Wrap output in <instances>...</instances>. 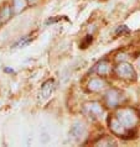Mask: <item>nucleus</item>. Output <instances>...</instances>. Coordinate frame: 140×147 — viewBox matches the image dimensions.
I'll return each mask as SVG.
<instances>
[{"label": "nucleus", "instance_id": "nucleus-5", "mask_svg": "<svg viewBox=\"0 0 140 147\" xmlns=\"http://www.w3.org/2000/svg\"><path fill=\"white\" fill-rule=\"evenodd\" d=\"M108 126H109V130L114 135H118V136H122L124 138H125V136H128V135L134 134V131L133 132H128L124 126H123L120 122H119V120L115 117V115H112V116L108 117Z\"/></svg>", "mask_w": 140, "mask_h": 147}, {"label": "nucleus", "instance_id": "nucleus-9", "mask_svg": "<svg viewBox=\"0 0 140 147\" xmlns=\"http://www.w3.org/2000/svg\"><path fill=\"white\" fill-rule=\"evenodd\" d=\"M13 13H14L13 7L10 5H7V4H4V6L1 7V10H0V21H1V24H5L9 21Z\"/></svg>", "mask_w": 140, "mask_h": 147}, {"label": "nucleus", "instance_id": "nucleus-2", "mask_svg": "<svg viewBox=\"0 0 140 147\" xmlns=\"http://www.w3.org/2000/svg\"><path fill=\"white\" fill-rule=\"evenodd\" d=\"M114 73L118 78L124 79V80H135L137 79V72H135L134 67L130 63L120 62L114 67Z\"/></svg>", "mask_w": 140, "mask_h": 147}, {"label": "nucleus", "instance_id": "nucleus-3", "mask_svg": "<svg viewBox=\"0 0 140 147\" xmlns=\"http://www.w3.org/2000/svg\"><path fill=\"white\" fill-rule=\"evenodd\" d=\"M83 111L86 115L92 117V119H99L104 114V108L98 101H88L83 105Z\"/></svg>", "mask_w": 140, "mask_h": 147}, {"label": "nucleus", "instance_id": "nucleus-8", "mask_svg": "<svg viewBox=\"0 0 140 147\" xmlns=\"http://www.w3.org/2000/svg\"><path fill=\"white\" fill-rule=\"evenodd\" d=\"M53 90H55V80H52V79L46 80L42 84V87H41V94H42L43 98L51 96Z\"/></svg>", "mask_w": 140, "mask_h": 147}, {"label": "nucleus", "instance_id": "nucleus-12", "mask_svg": "<svg viewBox=\"0 0 140 147\" xmlns=\"http://www.w3.org/2000/svg\"><path fill=\"white\" fill-rule=\"evenodd\" d=\"M31 42V38H30V36H25V37H22L21 40H19L16 43L13 45V48H20V47H25L27 46L29 43Z\"/></svg>", "mask_w": 140, "mask_h": 147}, {"label": "nucleus", "instance_id": "nucleus-17", "mask_svg": "<svg viewBox=\"0 0 140 147\" xmlns=\"http://www.w3.org/2000/svg\"><path fill=\"white\" fill-rule=\"evenodd\" d=\"M138 66H139V68H140V59L138 61Z\"/></svg>", "mask_w": 140, "mask_h": 147}, {"label": "nucleus", "instance_id": "nucleus-6", "mask_svg": "<svg viewBox=\"0 0 140 147\" xmlns=\"http://www.w3.org/2000/svg\"><path fill=\"white\" fill-rule=\"evenodd\" d=\"M92 72H96L99 77H107V76L110 74V72H112V64H110L109 61L102 59L93 67Z\"/></svg>", "mask_w": 140, "mask_h": 147}, {"label": "nucleus", "instance_id": "nucleus-13", "mask_svg": "<svg viewBox=\"0 0 140 147\" xmlns=\"http://www.w3.org/2000/svg\"><path fill=\"white\" fill-rule=\"evenodd\" d=\"M96 145H101V146H110V145H112V146H115L117 144H115V142H114L110 137L107 136V137H104V138H101L99 141H97Z\"/></svg>", "mask_w": 140, "mask_h": 147}, {"label": "nucleus", "instance_id": "nucleus-16", "mask_svg": "<svg viewBox=\"0 0 140 147\" xmlns=\"http://www.w3.org/2000/svg\"><path fill=\"white\" fill-rule=\"evenodd\" d=\"M29 1V5H35V4L39 3V0H27Z\"/></svg>", "mask_w": 140, "mask_h": 147}, {"label": "nucleus", "instance_id": "nucleus-4", "mask_svg": "<svg viewBox=\"0 0 140 147\" xmlns=\"http://www.w3.org/2000/svg\"><path fill=\"white\" fill-rule=\"evenodd\" d=\"M122 103V93L115 88H110L104 94V104L107 108H117Z\"/></svg>", "mask_w": 140, "mask_h": 147}, {"label": "nucleus", "instance_id": "nucleus-10", "mask_svg": "<svg viewBox=\"0 0 140 147\" xmlns=\"http://www.w3.org/2000/svg\"><path fill=\"white\" fill-rule=\"evenodd\" d=\"M69 135L76 138V140H78V138H81L82 136L84 135V126L80 124V122H77V124H75L71 127V131H69Z\"/></svg>", "mask_w": 140, "mask_h": 147}, {"label": "nucleus", "instance_id": "nucleus-7", "mask_svg": "<svg viewBox=\"0 0 140 147\" xmlns=\"http://www.w3.org/2000/svg\"><path fill=\"white\" fill-rule=\"evenodd\" d=\"M105 87H107V82L103 79V77H99V78H92L87 84L88 90L92 92V93H99Z\"/></svg>", "mask_w": 140, "mask_h": 147}, {"label": "nucleus", "instance_id": "nucleus-11", "mask_svg": "<svg viewBox=\"0 0 140 147\" xmlns=\"http://www.w3.org/2000/svg\"><path fill=\"white\" fill-rule=\"evenodd\" d=\"M27 0H13V11L14 14H20L27 7Z\"/></svg>", "mask_w": 140, "mask_h": 147}, {"label": "nucleus", "instance_id": "nucleus-1", "mask_svg": "<svg viewBox=\"0 0 140 147\" xmlns=\"http://www.w3.org/2000/svg\"><path fill=\"white\" fill-rule=\"evenodd\" d=\"M115 117L124 126L128 132H133L135 125L138 124L139 116L133 108H120L115 111Z\"/></svg>", "mask_w": 140, "mask_h": 147}, {"label": "nucleus", "instance_id": "nucleus-15", "mask_svg": "<svg viewBox=\"0 0 140 147\" xmlns=\"http://www.w3.org/2000/svg\"><path fill=\"white\" fill-rule=\"evenodd\" d=\"M90 42H92V36H87V40L83 43H81V48H86V46H88Z\"/></svg>", "mask_w": 140, "mask_h": 147}, {"label": "nucleus", "instance_id": "nucleus-14", "mask_svg": "<svg viewBox=\"0 0 140 147\" xmlns=\"http://www.w3.org/2000/svg\"><path fill=\"white\" fill-rule=\"evenodd\" d=\"M115 34L117 35H123V34H129V28L126 26H119L117 28V31H115Z\"/></svg>", "mask_w": 140, "mask_h": 147}]
</instances>
